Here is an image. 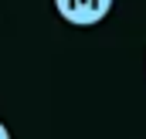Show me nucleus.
<instances>
[{"label": "nucleus", "instance_id": "1", "mask_svg": "<svg viewBox=\"0 0 146 139\" xmlns=\"http://www.w3.org/2000/svg\"><path fill=\"white\" fill-rule=\"evenodd\" d=\"M112 3L115 0H54V10L65 24L75 27H92V24H102L109 17Z\"/></svg>", "mask_w": 146, "mask_h": 139}, {"label": "nucleus", "instance_id": "2", "mask_svg": "<svg viewBox=\"0 0 146 139\" xmlns=\"http://www.w3.org/2000/svg\"><path fill=\"white\" fill-rule=\"evenodd\" d=\"M0 139H10V129H7L3 122H0Z\"/></svg>", "mask_w": 146, "mask_h": 139}]
</instances>
